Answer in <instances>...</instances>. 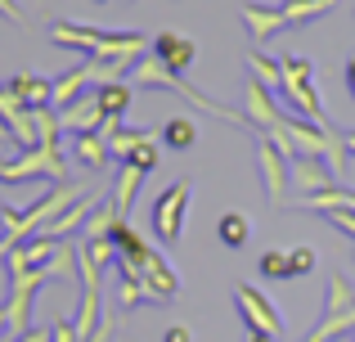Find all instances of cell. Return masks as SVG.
<instances>
[{
	"mask_svg": "<svg viewBox=\"0 0 355 342\" xmlns=\"http://www.w3.org/2000/svg\"><path fill=\"white\" fill-rule=\"evenodd\" d=\"M144 135H148V131H126V126H113L104 140H108V153H113L117 162H126V158H130V149H135Z\"/></svg>",
	"mask_w": 355,
	"mask_h": 342,
	"instance_id": "24",
	"label": "cell"
},
{
	"mask_svg": "<svg viewBox=\"0 0 355 342\" xmlns=\"http://www.w3.org/2000/svg\"><path fill=\"white\" fill-rule=\"evenodd\" d=\"M302 212H355V189H324L311 203H302Z\"/></svg>",
	"mask_w": 355,
	"mask_h": 342,
	"instance_id": "21",
	"label": "cell"
},
{
	"mask_svg": "<svg viewBox=\"0 0 355 342\" xmlns=\"http://www.w3.org/2000/svg\"><path fill=\"white\" fill-rule=\"evenodd\" d=\"M50 342H81L77 329H72V320H59V325L50 329Z\"/></svg>",
	"mask_w": 355,
	"mask_h": 342,
	"instance_id": "27",
	"label": "cell"
},
{
	"mask_svg": "<svg viewBox=\"0 0 355 342\" xmlns=\"http://www.w3.org/2000/svg\"><path fill=\"white\" fill-rule=\"evenodd\" d=\"M315 262H320V257H315V248H293V271H297V280H302V275H311Z\"/></svg>",
	"mask_w": 355,
	"mask_h": 342,
	"instance_id": "26",
	"label": "cell"
},
{
	"mask_svg": "<svg viewBox=\"0 0 355 342\" xmlns=\"http://www.w3.org/2000/svg\"><path fill=\"white\" fill-rule=\"evenodd\" d=\"M139 275H144V289H148V302H171L175 293H180V280H175V271L162 262V257H148L144 266H139Z\"/></svg>",
	"mask_w": 355,
	"mask_h": 342,
	"instance_id": "12",
	"label": "cell"
},
{
	"mask_svg": "<svg viewBox=\"0 0 355 342\" xmlns=\"http://www.w3.org/2000/svg\"><path fill=\"white\" fill-rule=\"evenodd\" d=\"M162 342H193V334H189L184 325H171V329L162 334Z\"/></svg>",
	"mask_w": 355,
	"mask_h": 342,
	"instance_id": "29",
	"label": "cell"
},
{
	"mask_svg": "<svg viewBox=\"0 0 355 342\" xmlns=\"http://www.w3.org/2000/svg\"><path fill=\"white\" fill-rule=\"evenodd\" d=\"M72 158L81 162V167H90V171H99V167H108V140L99 131H81V135H72Z\"/></svg>",
	"mask_w": 355,
	"mask_h": 342,
	"instance_id": "16",
	"label": "cell"
},
{
	"mask_svg": "<svg viewBox=\"0 0 355 342\" xmlns=\"http://www.w3.org/2000/svg\"><path fill=\"white\" fill-rule=\"evenodd\" d=\"M36 176H50L54 185L68 180V167H63V144H36V149H23L18 162H0V180L18 185V180H36Z\"/></svg>",
	"mask_w": 355,
	"mask_h": 342,
	"instance_id": "3",
	"label": "cell"
},
{
	"mask_svg": "<svg viewBox=\"0 0 355 342\" xmlns=\"http://www.w3.org/2000/svg\"><path fill=\"white\" fill-rule=\"evenodd\" d=\"M248 63H252V81H261L270 95H279V59H266L261 50H252Z\"/></svg>",
	"mask_w": 355,
	"mask_h": 342,
	"instance_id": "23",
	"label": "cell"
},
{
	"mask_svg": "<svg viewBox=\"0 0 355 342\" xmlns=\"http://www.w3.org/2000/svg\"><path fill=\"white\" fill-rule=\"evenodd\" d=\"M14 342H50V334H45V329H27V334L14 338Z\"/></svg>",
	"mask_w": 355,
	"mask_h": 342,
	"instance_id": "31",
	"label": "cell"
},
{
	"mask_svg": "<svg viewBox=\"0 0 355 342\" xmlns=\"http://www.w3.org/2000/svg\"><path fill=\"white\" fill-rule=\"evenodd\" d=\"M279 9H284L288 27H306V23H315V18L333 14V9H338V0H284Z\"/></svg>",
	"mask_w": 355,
	"mask_h": 342,
	"instance_id": "18",
	"label": "cell"
},
{
	"mask_svg": "<svg viewBox=\"0 0 355 342\" xmlns=\"http://www.w3.org/2000/svg\"><path fill=\"white\" fill-rule=\"evenodd\" d=\"M86 86H90V59H81L77 68H68L63 77L50 81V108H54V113H63V108L77 104L81 95H90Z\"/></svg>",
	"mask_w": 355,
	"mask_h": 342,
	"instance_id": "10",
	"label": "cell"
},
{
	"mask_svg": "<svg viewBox=\"0 0 355 342\" xmlns=\"http://www.w3.org/2000/svg\"><path fill=\"white\" fill-rule=\"evenodd\" d=\"M5 90L18 99L23 108H50V81L45 77H32V72H18V77L5 81Z\"/></svg>",
	"mask_w": 355,
	"mask_h": 342,
	"instance_id": "14",
	"label": "cell"
},
{
	"mask_svg": "<svg viewBox=\"0 0 355 342\" xmlns=\"http://www.w3.org/2000/svg\"><path fill=\"white\" fill-rule=\"evenodd\" d=\"M243 117H248V126H252V131H261V135L275 131V126L284 122L275 95H270L261 81H248V86H243Z\"/></svg>",
	"mask_w": 355,
	"mask_h": 342,
	"instance_id": "6",
	"label": "cell"
},
{
	"mask_svg": "<svg viewBox=\"0 0 355 342\" xmlns=\"http://www.w3.org/2000/svg\"><path fill=\"white\" fill-rule=\"evenodd\" d=\"M275 99H288L297 108V117H315L320 126H333L320 104V90H315V63L302 59V54H284L279 59V95Z\"/></svg>",
	"mask_w": 355,
	"mask_h": 342,
	"instance_id": "2",
	"label": "cell"
},
{
	"mask_svg": "<svg viewBox=\"0 0 355 342\" xmlns=\"http://www.w3.org/2000/svg\"><path fill=\"white\" fill-rule=\"evenodd\" d=\"M50 41L86 54V59H139L148 50V41L139 32H99V27H81V23H54Z\"/></svg>",
	"mask_w": 355,
	"mask_h": 342,
	"instance_id": "1",
	"label": "cell"
},
{
	"mask_svg": "<svg viewBox=\"0 0 355 342\" xmlns=\"http://www.w3.org/2000/svg\"><path fill=\"white\" fill-rule=\"evenodd\" d=\"M257 271L266 275V280H297V271H293V253H279V248H270V253H261Z\"/></svg>",
	"mask_w": 355,
	"mask_h": 342,
	"instance_id": "22",
	"label": "cell"
},
{
	"mask_svg": "<svg viewBox=\"0 0 355 342\" xmlns=\"http://www.w3.org/2000/svg\"><path fill=\"white\" fill-rule=\"evenodd\" d=\"M189 194H193V185H189V180H175V185H166V189L157 194V203H153V234L162 239V243H175V239L184 234V212H189Z\"/></svg>",
	"mask_w": 355,
	"mask_h": 342,
	"instance_id": "4",
	"label": "cell"
},
{
	"mask_svg": "<svg viewBox=\"0 0 355 342\" xmlns=\"http://www.w3.org/2000/svg\"><path fill=\"white\" fill-rule=\"evenodd\" d=\"M162 144L175 153H189L193 144H198V126L189 122V117H171V122H162Z\"/></svg>",
	"mask_w": 355,
	"mask_h": 342,
	"instance_id": "19",
	"label": "cell"
},
{
	"mask_svg": "<svg viewBox=\"0 0 355 342\" xmlns=\"http://www.w3.org/2000/svg\"><path fill=\"white\" fill-rule=\"evenodd\" d=\"M234 302H239V316H243V325H248L252 334H270V338L284 334V316H279V307L261 289H252V284H234Z\"/></svg>",
	"mask_w": 355,
	"mask_h": 342,
	"instance_id": "5",
	"label": "cell"
},
{
	"mask_svg": "<svg viewBox=\"0 0 355 342\" xmlns=\"http://www.w3.org/2000/svg\"><path fill=\"white\" fill-rule=\"evenodd\" d=\"M148 50H153V59L162 63V68L180 72V77H184V72H189V63L198 59V45H193L189 36H180V32H157Z\"/></svg>",
	"mask_w": 355,
	"mask_h": 342,
	"instance_id": "7",
	"label": "cell"
},
{
	"mask_svg": "<svg viewBox=\"0 0 355 342\" xmlns=\"http://www.w3.org/2000/svg\"><path fill=\"white\" fill-rule=\"evenodd\" d=\"M342 144H347V158H351V153H355V131H351V135H342Z\"/></svg>",
	"mask_w": 355,
	"mask_h": 342,
	"instance_id": "33",
	"label": "cell"
},
{
	"mask_svg": "<svg viewBox=\"0 0 355 342\" xmlns=\"http://www.w3.org/2000/svg\"><path fill=\"white\" fill-rule=\"evenodd\" d=\"M139 185H144V171L130 167V162H121L117 185H113V207H117V216H121V221H130V203H135Z\"/></svg>",
	"mask_w": 355,
	"mask_h": 342,
	"instance_id": "17",
	"label": "cell"
},
{
	"mask_svg": "<svg viewBox=\"0 0 355 342\" xmlns=\"http://www.w3.org/2000/svg\"><path fill=\"white\" fill-rule=\"evenodd\" d=\"M0 14H9V18H14V23H18V18H23V14H18V0H0Z\"/></svg>",
	"mask_w": 355,
	"mask_h": 342,
	"instance_id": "32",
	"label": "cell"
},
{
	"mask_svg": "<svg viewBox=\"0 0 355 342\" xmlns=\"http://www.w3.org/2000/svg\"><path fill=\"white\" fill-rule=\"evenodd\" d=\"M90 95H95L99 113H104L108 122H121V113L135 104V86H126V81H108V86H95Z\"/></svg>",
	"mask_w": 355,
	"mask_h": 342,
	"instance_id": "15",
	"label": "cell"
},
{
	"mask_svg": "<svg viewBox=\"0 0 355 342\" xmlns=\"http://www.w3.org/2000/svg\"><path fill=\"white\" fill-rule=\"evenodd\" d=\"M126 162H130V167H139V171L148 176V171L157 167V162H162V149H157V140H153V135H144V140H139L135 149H130V158H126Z\"/></svg>",
	"mask_w": 355,
	"mask_h": 342,
	"instance_id": "25",
	"label": "cell"
},
{
	"mask_svg": "<svg viewBox=\"0 0 355 342\" xmlns=\"http://www.w3.org/2000/svg\"><path fill=\"white\" fill-rule=\"evenodd\" d=\"M288 167H293V185H297V189L324 194V189L338 185V171L324 167V158H306V153H297V158H288Z\"/></svg>",
	"mask_w": 355,
	"mask_h": 342,
	"instance_id": "11",
	"label": "cell"
},
{
	"mask_svg": "<svg viewBox=\"0 0 355 342\" xmlns=\"http://www.w3.org/2000/svg\"><path fill=\"white\" fill-rule=\"evenodd\" d=\"M99 5H108V0H99Z\"/></svg>",
	"mask_w": 355,
	"mask_h": 342,
	"instance_id": "35",
	"label": "cell"
},
{
	"mask_svg": "<svg viewBox=\"0 0 355 342\" xmlns=\"http://www.w3.org/2000/svg\"><path fill=\"white\" fill-rule=\"evenodd\" d=\"M248 342H275V338H270V334H252V329H248Z\"/></svg>",
	"mask_w": 355,
	"mask_h": 342,
	"instance_id": "34",
	"label": "cell"
},
{
	"mask_svg": "<svg viewBox=\"0 0 355 342\" xmlns=\"http://www.w3.org/2000/svg\"><path fill=\"white\" fill-rule=\"evenodd\" d=\"M239 18H243V27H248V36H252V50H261L270 36H279L288 27V18H284L279 5H243Z\"/></svg>",
	"mask_w": 355,
	"mask_h": 342,
	"instance_id": "8",
	"label": "cell"
},
{
	"mask_svg": "<svg viewBox=\"0 0 355 342\" xmlns=\"http://www.w3.org/2000/svg\"><path fill=\"white\" fill-rule=\"evenodd\" d=\"M342 81H347V95L355 99V54L347 59V72H342Z\"/></svg>",
	"mask_w": 355,
	"mask_h": 342,
	"instance_id": "30",
	"label": "cell"
},
{
	"mask_svg": "<svg viewBox=\"0 0 355 342\" xmlns=\"http://www.w3.org/2000/svg\"><path fill=\"white\" fill-rule=\"evenodd\" d=\"M108 338H113V316H104V320H99V329H95V334H90L86 342H108Z\"/></svg>",
	"mask_w": 355,
	"mask_h": 342,
	"instance_id": "28",
	"label": "cell"
},
{
	"mask_svg": "<svg viewBox=\"0 0 355 342\" xmlns=\"http://www.w3.org/2000/svg\"><path fill=\"white\" fill-rule=\"evenodd\" d=\"M257 158H261V185H266V198L279 207V198H284V189H288V158L266 140V135L257 140Z\"/></svg>",
	"mask_w": 355,
	"mask_h": 342,
	"instance_id": "9",
	"label": "cell"
},
{
	"mask_svg": "<svg viewBox=\"0 0 355 342\" xmlns=\"http://www.w3.org/2000/svg\"><path fill=\"white\" fill-rule=\"evenodd\" d=\"M108 239L117 243V262L135 266V271H139V266L148 262V257H153V248H148V239L139 234V230L130 225V221H117V225H113V234H108Z\"/></svg>",
	"mask_w": 355,
	"mask_h": 342,
	"instance_id": "13",
	"label": "cell"
},
{
	"mask_svg": "<svg viewBox=\"0 0 355 342\" xmlns=\"http://www.w3.org/2000/svg\"><path fill=\"white\" fill-rule=\"evenodd\" d=\"M216 234H220V243H225V248H234V253H239V248L252 239V221L243 216V212H225V216L216 221Z\"/></svg>",
	"mask_w": 355,
	"mask_h": 342,
	"instance_id": "20",
	"label": "cell"
}]
</instances>
